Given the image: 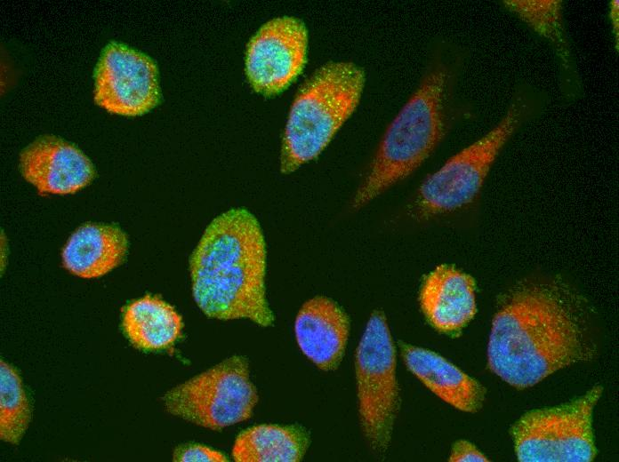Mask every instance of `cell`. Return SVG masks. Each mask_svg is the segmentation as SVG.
<instances>
[{
    "label": "cell",
    "instance_id": "1",
    "mask_svg": "<svg viewBox=\"0 0 619 462\" xmlns=\"http://www.w3.org/2000/svg\"><path fill=\"white\" fill-rule=\"evenodd\" d=\"M580 320L554 288L516 291L495 314L488 342V366L517 388L535 385L586 356Z\"/></svg>",
    "mask_w": 619,
    "mask_h": 462
},
{
    "label": "cell",
    "instance_id": "2",
    "mask_svg": "<svg viewBox=\"0 0 619 462\" xmlns=\"http://www.w3.org/2000/svg\"><path fill=\"white\" fill-rule=\"evenodd\" d=\"M194 299L210 318L274 323L265 294L266 246L256 218L229 210L206 227L189 259Z\"/></svg>",
    "mask_w": 619,
    "mask_h": 462
},
{
    "label": "cell",
    "instance_id": "3",
    "mask_svg": "<svg viewBox=\"0 0 619 462\" xmlns=\"http://www.w3.org/2000/svg\"><path fill=\"white\" fill-rule=\"evenodd\" d=\"M450 74L438 64L388 127L366 178L354 195L359 208L414 171L432 153L446 129Z\"/></svg>",
    "mask_w": 619,
    "mask_h": 462
},
{
    "label": "cell",
    "instance_id": "4",
    "mask_svg": "<svg viewBox=\"0 0 619 462\" xmlns=\"http://www.w3.org/2000/svg\"><path fill=\"white\" fill-rule=\"evenodd\" d=\"M365 84L362 68L329 62L301 87L285 124L280 171L291 173L316 158L357 108Z\"/></svg>",
    "mask_w": 619,
    "mask_h": 462
},
{
    "label": "cell",
    "instance_id": "5",
    "mask_svg": "<svg viewBox=\"0 0 619 462\" xmlns=\"http://www.w3.org/2000/svg\"><path fill=\"white\" fill-rule=\"evenodd\" d=\"M525 91L517 92L500 122L481 139L450 157L421 185L418 211L426 215L459 209L478 194L499 151L519 126L538 109Z\"/></svg>",
    "mask_w": 619,
    "mask_h": 462
},
{
    "label": "cell",
    "instance_id": "6",
    "mask_svg": "<svg viewBox=\"0 0 619 462\" xmlns=\"http://www.w3.org/2000/svg\"><path fill=\"white\" fill-rule=\"evenodd\" d=\"M358 413L372 449L384 453L400 405L396 350L382 311L371 315L356 350Z\"/></svg>",
    "mask_w": 619,
    "mask_h": 462
},
{
    "label": "cell",
    "instance_id": "7",
    "mask_svg": "<svg viewBox=\"0 0 619 462\" xmlns=\"http://www.w3.org/2000/svg\"><path fill=\"white\" fill-rule=\"evenodd\" d=\"M602 386L559 406L524 414L510 434L521 462H590L596 456L592 410Z\"/></svg>",
    "mask_w": 619,
    "mask_h": 462
},
{
    "label": "cell",
    "instance_id": "8",
    "mask_svg": "<svg viewBox=\"0 0 619 462\" xmlns=\"http://www.w3.org/2000/svg\"><path fill=\"white\" fill-rule=\"evenodd\" d=\"M257 401L248 362L238 355L172 388L163 397L167 412L212 430L246 420Z\"/></svg>",
    "mask_w": 619,
    "mask_h": 462
},
{
    "label": "cell",
    "instance_id": "9",
    "mask_svg": "<svg viewBox=\"0 0 619 462\" xmlns=\"http://www.w3.org/2000/svg\"><path fill=\"white\" fill-rule=\"evenodd\" d=\"M93 76L94 100L109 112L140 116L160 102L155 61L124 43L110 41L105 45Z\"/></svg>",
    "mask_w": 619,
    "mask_h": 462
},
{
    "label": "cell",
    "instance_id": "10",
    "mask_svg": "<svg viewBox=\"0 0 619 462\" xmlns=\"http://www.w3.org/2000/svg\"><path fill=\"white\" fill-rule=\"evenodd\" d=\"M308 33L304 23L284 16L266 22L250 40L245 74L253 89L266 97L285 90L305 62Z\"/></svg>",
    "mask_w": 619,
    "mask_h": 462
},
{
    "label": "cell",
    "instance_id": "11",
    "mask_svg": "<svg viewBox=\"0 0 619 462\" xmlns=\"http://www.w3.org/2000/svg\"><path fill=\"white\" fill-rule=\"evenodd\" d=\"M23 178L44 194H73L87 186L95 176L91 160L72 143L43 135L20 154Z\"/></svg>",
    "mask_w": 619,
    "mask_h": 462
},
{
    "label": "cell",
    "instance_id": "12",
    "mask_svg": "<svg viewBox=\"0 0 619 462\" xmlns=\"http://www.w3.org/2000/svg\"><path fill=\"white\" fill-rule=\"evenodd\" d=\"M349 331L348 315L336 302L324 296L306 301L294 323L299 347L323 370H333L339 366Z\"/></svg>",
    "mask_w": 619,
    "mask_h": 462
},
{
    "label": "cell",
    "instance_id": "13",
    "mask_svg": "<svg viewBox=\"0 0 619 462\" xmlns=\"http://www.w3.org/2000/svg\"><path fill=\"white\" fill-rule=\"evenodd\" d=\"M419 300L425 317L436 330L457 332L477 311L474 280L453 266L440 265L423 280Z\"/></svg>",
    "mask_w": 619,
    "mask_h": 462
},
{
    "label": "cell",
    "instance_id": "14",
    "mask_svg": "<svg viewBox=\"0 0 619 462\" xmlns=\"http://www.w3.org/2000/svg\"><path fill=\"white\" fill-rule=\"evenodd\" d=\"M400 350L407 369L443 401L466 412L481 409L486 389L476 379L433 351L406 343Z\"/></svg>",
    "mask_w": 619,
    "mask_h": 462
},
{
    "label": "cell",
    "instance_id": "15",
    "mask_svg": "<svg viewBox=\"0 0 619 462\" xmlns=\"http://www.w3.org/2000/svg\"><path fill=\"white\" fill-rule=\"evenodd\" d=\"M128 250V239L117 226L87 223L67 241L61 253L63 267L86 279L102 276L119 266Z\"/></svg>",
    "mask_w": 619,
    "mask_h": 462
},
{
    "label": "cell",
    "instance_id": "16",
    "mask_svg": "<svg viewBox=\"0 0 619 462\" xmlns=\"http://www.w3.org/2000/svg\"><path fill=\"white\" fill-rule=\"evenodd\" d=\"M122 327L135 347L160 351L171 346L180 337L182 320L171 305L158 297L146 295L125 307Z\"/></svg>",
    "mask_w": 619,
    "mask_h": 462
},
{
    "label": "cell",
    "instance_id": "17",
    "mask_svg": "<svg viewBox=\"0 0 619 462\" xmlns=\"http://www.w3.org/2000/svg\"><path fill=\"white\" fill-rule=\"evenodd\" d=\"M310 442L309 432L300 425H260L237 436L232 456L237 462H297Z\"/></svg>",
    "mask_w": 619,
    "mask_h": 462
},
{
    "label": "cell",
    "instance_id": "18",
    "mask_svg": "<svg viewBox=\"0 0 619 462\" xmlns=\"http://www.w3.org/2000/svg\"><path fill=\"white\" fill-rule=\"evenodd\" d=\"M31 409L21 378L9 363L0 362V437L18 444L31 420Z\"/></svg>",
    "mask_w": 619,
    "mask_h": 462
},
{
    "label": "cell",
    "instance_id": "19",
    "mask_svg": "<svg viewBox=\"0 0 619 462\" xmlns=\"http://www.w3.org/2000/svg\"><path fill=\"white\" fill-rule=\"evenodd\" d=\"M508 10L515 13L535 32L548 40L568 62V47L562 22V4L559 0H508L503 1Z\"/></svg>",
    "mask_w": 619,
    "mask_h": 462
},
{
    "label": "cell",
    "instance_id": "20",
    "mask_svg": "<svg viewBox=\"0 0 619 462\" xmlns=\"http://www.w3.org/2000/svg\"><path fill=\"white\" fill-rule=\"evenodd\" d=\"M173 459L178 462L228 461L220 451L200 444H185L177 447L173 451Z\"/></svg>",
    "mask_w": 619,
    "mask_h": 462
},
{
    "label": "cell",
    "instance_id": "21",
    "mask_svg": "<svg viewBox=\"0 0 619 462\" xmlns=\"http://www.w3.org/2000/svg\"><path fill=\"white\" fill-rule=\"evenodd\" d=\"M449 461H489V459L468 441L454 442L448 458Z\"/></svg>",
    "mask_w": 619,
    "mask_h": 462
},
{
    "label": "cell",
    "instance_id": "22",
    "mask_svg": "<svg viewBox=\"0 0 619 462\" xmlns=\"http://www.w3.org/2000/svg\"><path fill=\"white\" fill-rule=\"evenodd\" d=\"M609 17L612 21L615 38L618 41V1H612L609 5Z\"/></svg>",
    "mask_w": 619,
    "mask_h": 462
}]
</instances>
